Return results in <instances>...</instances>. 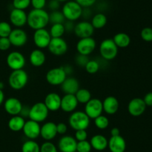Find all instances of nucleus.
I'll return each instance as SVG.
<instances>
[{"label":"nucleus","mask_w":152,"mask_h":152,"mask_svg":"<svg viewBox=\"0 0 152 152\" xmlns=\"http://www.w3.org/2000/svg\"><path fill=\"white\" fill-rule=\"evenodd\" d=\"M49 24V13L45 9H32L28 13L27 25L31 29L45 28Z\"/></svg>","instance_id":"f257e3e1"},{"label":"nucleus","mask_w":152,"mask_h":152,"mask_svg":"<svg viewBox=\"0 0 152 152\" xmlns=\"http://www.w3.org/2000/svg\"><path fill=\"white\" fill-rule=\"evenodd\" d=\"M91 119L84 111L77 110L71 113L68 118V124L74 131L86 130L89 127Z\"/></svg>","instance_id":"f03ea898"},{"label":"nucleus","mask_w":152,"mask_h":152,"mask_svg":"<svg viewBox=\"0 0 152 152\" xmlns=\"http://www.w3.org/2000/svg\"><path fill=\"white\" fill-rule=\"evenodd\" d=\"M61 11L66 20L75 22L83 16V7L74 0H69L64 3Z\"/></svg>","instance_id":"7ed1b4c3"},{"label":"nucleus","mask_w":152,"mask_h":152,"mask_svg":"<svg viewBox=\"0 0 152 152\" xmlns=\"http://www.w3.org/2000/svg\"><path fill=\"white\" fill-rule=\"evenodd\" d=\"M28 73L23 69L13 70L8 77V84L14 90H21L28 84Z\"/></svg>","instance_id":"20e7f679"},{"label":"nucleus","mask_w":152,"mask_h":152,"mask_svg":"<svg viewBox=\"0 0 152 152\" xmlns=\"http://www.w3.org/2000/svg\"><path fill=\"white\" fill-rule=\"evenodd\" d=\"M119 48L111 38L102 40L99 45V54L105 61H112L118 55Z\"/></svg>","instance_id":"39448f33"},{"label":"nucleus","mask_w":152,"mask_h":152,"mask_svg":"<svg viewBox=\"0 0 152 152\" xmlns=\"http://www.w3.org/2000/svg\"><path fill=\"white\" fill-rule=\"evenodd\" d=\"M49 110L44 102H37L30 107L28 118L33 121L41 123L47 119L49 115Z\"/></svg>","instance_id":"423d86ee"},{"label":"nucleus","mask_w":152,"mask_h":152,"mask_svg":"<svg viewBox=\"0 0 152 152\" xmlns=\"http://www.w3.org/2000/svg\"><path fill=\"white\" fill-rule=\"evenodd\" d=\"M68 77L64 67H55L49 69L45 75L46 81L52 86H60Z\"/></svg>","instance_id":"0eeeda50"},{"label":"nucleus","mask_w":152,"mask_h":152,"mask_svg":"<svg viewBox=\"0 0 152 152\" xmlns=\"http://www.w3.org/2000/svg\"><path fill=\"white\" fill-rule=\"evenodd\" d=\"M84 112L90 119H96L103 113L102 101L99 98H92L85 104Z\"/></svg>","instance_id":"6e6552de"},{"label":"nucleus","mask_w":152,"mask_h":152,"mask_svg":"<svg viewBox=\"0 0 152 152\" xmlns=\"http://www.w3.org/2000/svg\"><path fill=\"white\" fill-rule=\"evenodd\" d=\"M6 63L10 69H22L26 64V59L22 53L18 51H13L7 55Z\"/></svg>","instance_id":"1a4fd4ad"},{"label":"nucleus","mask_w":152,"mask_h":152,"mask_svg":"<svg viewBox=\"0 0 152 152\" xmlns=\"http://www.w3.org/2000/svg\"><path fill=\"white\" fill-rule=\"evenodd\" d=\"M96 47V42L92 37L81 38L77 43V51L79 55L88 56L93 53Z\"/></svg>","instance_id":"9d476101"},{"label":"nucleus","mask_w":152,"mask_h":152,"mask_svg":"<svg viewBox=\"0 0 152 152\" xmlns=\"http://www.w3.org/2000/svg\"><path fill=\"white\" fill-rule=\"evenodd\" d=\"M50 40H51L50 34L49 31H48L46 28H41L34 31L33 40L37 49H44L48 48Z\"/></svg>","instance_id":"9b49d317"},{"label":"nucleus","mask_w":152,"mask_h":152,"mask_svg":"<svg viewBox=\"0 0 152 152\" xmlns=\"http://www.w3.org/2000/svg\"><path fill=\"white\" fill-rule=\"evenodd\" d=\"M48 49L52 55L55 56H62L67 52L68 46L67 42L62 37L51 38Z\"/></svg>","instance_id":"f8f14e48"},{"label":"nucleus","mask_w":152,"mask_h":152,"mask_svg":"<svg viewBox=\"0 0 152 152\" xmlns=\"http://www.w3.org/2000/svg\"><path fill=\"white\" fill-rule=\"evenodd\" d=\"M8 39L11 46L16 48H20L25 46L28 42V34L22 28H16L12 30Z\"/></svg>","instance_id":"ddd939ff"},{"label":"nucleus","mask_w":152,"mask_h":152,"mask_svg":"<svg viewBox=\"0 0 152 152\" xmlns=\"http://www.w3.org/2000/svg\"><path fill=\"white\" fill-rule=\"evenodd\" d=\"M95 29L91 23L88 21H81L77 22L74 26V32L75 35L80 39L92 37Z\"/></svg>","instance_id":"4468645a"},{"label":"nucleus","mask_w":152,"mask_h":152,"mask_svg":"<svg viewBox=\"0 0 152 152\" xmlns=\"http://www.w3.org/2000/svg\"><path fill=\"white\" fill-rule=\"evenodd\" d=\"M40 129H41V126L39 123L29 119L28 121H25L22 131H23L24 135L28 139L35 140L40 136Z\"/></svg>","instance_id":"2eb2a0df"},{"label":"nucleus","mask_w":152,"mask_h":152,"mask_svg":"<svg viewBox=\"0 0 152 152\" xmlns=\"http://www.w3.org/2000/svg\"><path fill=\"white\" fill-rule=\"evenodd\" d=\"M28 13L24 10L13 8L10 13L9 19L13 26L16 28H22L27 24Z\"/></svg>","instance_id":"dca6fc26"},{"label":"nucleus","mask_w":152,"mask_h":152,"mask_svg":"<svg viewBox=\"0 0 152 152\" xmlns=\"http://www.w3.org/2000/svg\"><path fill=\"white\" fill-rule=\"evenodd\" d=\"M22 106L23 104L20 100L15 97H10L4 101V110L7 114L10 115L11 116L20 114Z\"/></svg>","instance_id":"f3484780"},{"label":"nucleus","mask_w":152,"mask_h":152,"mask_svg":"<svg viewBox=\"0 0 152 152\" xmlns=\"http://www.w3.org/2000/svg\"><path fill=\"white\" fill-rule=\"evenodd\" d=\"M77 141L74 137L64 135L58 142V149L60 152H75L77 151Z\"/></svg>","instance_id":"a211bd4d"},{"label":"nucleus","mask_w":152,"mask_h":152,"mask_svg":"<svg viewBox=\"0 0 152 152\" xmlns=\"http://www.w3.org/2000/svg\"><path fill=\"white\" fill-rule=\"evenodd\" d=\"M147 106L141 98H132L128 104V111L132 116H140L145 111Z\"/></svg>","instance_id":"6ab92c4d"},{"label":"nucleus","mask_w":152,"mask_h":152,"mask_svg":"<svg viewBox=\"0 0 152 152\" xmlns=\"http://www.w3.org/2000/svg\"><path fill=\"white\" fill-rule=\"evenodd\" d=\"M79 102L77 101L75 95L73 94H65L61 98L60 109L65 113H71L75 111L78 107Z\"/></svg>","instance_id":"aec40b11"},{"label":"nucleus","mask_w":152,"mask_h":152,"mask_svg":"<svg viewBox=\"0 0 152 152\" xmlns=\"http://www.w3.org/2000/svg\"><path fill=\"white\" fill-rule=\"evenodd\" d=\"M56 135V124L53 122H46L41 126L40 137L45 141H51Z\"/></svg>","instance_id":"412c9836"},{"label":"nucleus","mask_w":152,"mask_h":152,"mask_svg":"<svg viewBox=\"0 0 152 152\" xmlns=\"http://www.w3.org/2000/svg\"><path fill=\"white\" fill-rule=\"evenodd\" d=\"M61 98L62 97L59 94L54 92H51L46 95L43 102L45 104L49 111L55 112L60 109Z\"/></svg>","instance_id":"4be33fe9"},{"label":"nucleus","mask_w":152,"mask_h":152,"mask_svg":"<svg viewBox=\"0 0 152 152\" xmlns=\"http://www.w3.org/2000/svg\"><path fill=\"white\" fill-rule=\"evenodd\" d=\"M108 148L111 152H125L126 142L121 135L111 137L108 139Z\"/></svg>","instance_id":"5701e85b"},{"label":"nucleus","mask_w":152,"mask_h":152,"mask_svg":"<svg viewBox=\"0 0 152 152\" xmlns=\"http://www.w3.org/2000/svg\"><path fill=\"white\" fill-rule=\"evenodd\" d=\"M103 111L108 115H114L118 112L120 103L118 99L113 95L107 96L102 101Z\"/></svg>","instance_id":"b1692460"},{"label":"nucleus","mask_w":152,"mask_h":152,"mask_svg":"<svg viewBox=\"0 0 152 152\" xmlns=\"http://www.w3.org/2000/svg\"><path fill=\"white\" fill-rule=\"evenodd\" d=\"M61 90L65 94H73L75 95L76 92L80 89V82L76 77H67L63 83L60 85Z\"/></svg>","instance_id":"393cba45"},{"label":"nucleus","mask_w":152,"mask_h":152,"mask_svg":"<svg viewBox=\"0 0 152 152\" xmlns=\"http://www.w3.org/2000/svg\"><path fill=\"white\" fill-rule=\"evenodd\" d=\"M30 63L34 67H40L46 61V55L42 49H35L31 51L29 55Z\"/></svg>","instance_id":"a878e982"},{"label":"nucleus","mask_w":152,"mask_h":152,"mask_svg":"<svg viewBox=\"0 0 152 152\" xmlns=\"http://www.w3.org/2000/svg\"><path fill=\"white\" fill-rule=\"evenodd\" d=\"M108 139L102 134H96L91 137L90 143L92 148L97 151H102L108 148Z\"/></svg>","instance_id":"bb28decb"},{"label":"nucleus","mask_w":152,"mask_h":152,"mask_svg":"<svg viewBox=\"0 0 152 152\" xmlns=\"http://www.w3.org/2000/svg\"><path fill=\"white\" fill-rule=\"evenodd\" d=\"M25 123V119L20 115L13 116L7 122V126L10 131L13 132H19L22 131L24 125Z\"/></svg>","instance_id":"cd10ccee"},{"label":"nucleus","mask_w":152,"mask_h":152,"mask_svg":"<svg viewBox=\"0 0 152 152\" xmlns=\"http://www.w3.org/2000/svg\"><path fill=\"white\" fill-rule=\"evenodd\" d=\"M114 43L116 46L120 49H125L129 46L131 43V37L126 33L120 32L116 34L113 37Z\"/></svg>","instance_id":"c85d7f7f"},{"label":"nucleus","mask_w":152,"mask_h":152,"mask_svg":"<svg viewBox=\"0 0 152 152\" xmlns=\"http://www.w3.org/2000/svg\"><path fill=\"white\" fill-rule=\"evenodd\" d=\"M107 22L108 19L105 14L102 13H97L92 17L91 23L94 29H101L105 26Z\"/></svg>","instance_id":"c756f323"},{"label":"nucleus","mask_w":152,"mask_h":152,"mask_svg":"<svg viewBox=\"0 0 152 152\" xmlns=\"http://www.w3.org/2000/svg\"><path fill=\"white\" fill-rule=\"evenodd\" d=\"M75 96L77 98V101L79 104H86L88 101H90L92 98L91 93L90 91L85 88H80L75 94Z\"/></svg>","instance_id":"7c9ffc66"},{"label":"nucleus","mask_w":152,"mask_h":152,"mask_svg":"<svg viewBox=\"0 0 152 152\" xmlns=\"http://www.w3.org/2000/svg\"><path fill=\"white\" fill-rule=\"evenodd\" d=\"M22 152H40V145L33 139H28L22 144Z\"/></svg>","instance_id":"2f4dec72"},{"label":"nucleus","mask_w":152,"mask_h":152,"mask_svg":"<svg viewBox=\"0 0 152 152\" xmlns=\"http://www.w3.org/2000/svg\"><path fill=\"white\" fill-rule=\"evenodd\" d=\"M66 21L63 13L60 10H53L49 13V23L64 24Z\"/></svg>","instance_id":"473e14b6"},{"label":"nucleus","mask_w":152,"mask_h":152,"mask_svg":"<svg viewBox=\"0 0 152 152\" xmlns=\"http://www.w3.org/2000/svg\"><path fill=\"white\" fill-rule=\"evenodd\" d=\"M51 38H59L62 37L65 33L64 24H53L49 30Z\"/></svg>","instance_id":"72a5a7b5"},{"label":"nucleus","mask_w":152,"mask_h":152,"mask_svg":"<svg viewBox=\"0 0 152 152\" xmlns=\"http://www.w3.org/2000/svg\"><path fill=\"white\" fill-rule=\"evenodd\" d=\"M94 121L95 126L99 130H105L109 126V119L107 116H104L102 114L94 119Z\"/></svg>","instance_id":"f704fd0d"},{"label":"nucleus","mask_w":152,"mask_h":152,"mask_svg":"<svg viewBox=\"0 0 152 152\" xmlns=\"http://www.w3.org/2000/svg\"><path fill=\"white\" fill-rule=\"evenodd\" d=\"M85 69L88 73L91 75L95 74L99 69V63L95 60H89L85 66Z\"/></svg>","instance_id":"c9c22d12"},{"label":"nucleus","mask_w":152,"mask_h":152,"mask_svg":"<svg viewBox=\"0 0 152 152\" xmlns=\"http://www.w3.org/2000/svg\"><path fill=\"white\" fill-rule=\"evenodd\" d=\"M11 25L5 21L0 22V37H8L12 31Z\"/></svg>","instance_id":"e433bc0d"},{"label":"nucleus","mask_w":152,"mask_h":152,"mask_svg":"<svg viewBox=\"0 0 152 152\" xmlns=\"http://www.w3.org/2000/svg\"><path fill=\"white\" fill-rule=\"evenodd\" d=\"M91 145L90 141L84 140V141L77 142V151L78 152H91Z\"/></svg>","instance_id":"4c0bfd02"},{"label":"nucleus","mask_w":152,"mask_h":152,"mask_svg":"<svg viewBox=\"0 0 152 152\" xmlns=\"http://www.w3.org/2000/svg\"><path fill=\"white\" fill-rule=\"evenodd\" d=\"M40 152H58V148L50 141H45L40 146Z\"/></svg>","instance_id":"58836bf2"},{"label":"nucleus","mask_w":152,"mask_h":152,"mask_svg":"<svg viewBox=\"0 0 152 152\" xmlns=\"http://www.w3.org/2000/svg\"><path fill=\"white\" fill-rule=\"evenodd\" d=\"M13 8L19 10H26L31 5V0H13Z\"/></svg>","instance_id":"ea45409f"},{"label":"nucleus","mask_w":152,"mask_h":152,"mask_svg":"<svg viewBox=\"0 0 152 152\" xmlns=\"http://www.w3.org/2000/svg\"><path fill=\"white\" fill-rule=\"evenodd\" d=\"M141 38L145 42H152V28L145 27L140 32Z\"/></svg>","instance_id":"a19ab883"},{"label":"nucleus","mask_w":152,"mask_h":152,"mask_svg":"<svg viewBox=\"0 0 152 152\" xmlns=\"http://www.w3.org/2000/svg\"><path fill=\"white\" fill-rule=\"evenodd\" d=\"M88 136V135L86 130H77V131H75L74 138L77 142L84 141V140H87Z\"/></svg>","instance_id":"79ce46f5"},{"label":"nucleus","mask_w":152,"mask_h":152,"mask_svg":"<svg viewBox=\"0 0 152 152\" xmlns=\"http://www.w3.org/2000/svg\"><path fill=\"white\" fill-rule=\"evenodd\" d=\"M47 4V0H31L33 9H44Z\"/></svg>","instance_id":"37998d69"},{"label":"nucleus","mask_w":152,"mask_h":152,"mask_svg":"<svg viewBox=\"0 0 152 152\" xmlns=\"http://www.w3.org/2000/svg\"><path fill=\"white\" fill-rule=\"evenodd\" d=\"M11 46L8 37H0V51H7Z\"/></svg>","instance_id":"c03bdc74"},{"label":"nucleus","mask_w":152,"mask_h":152,"mask_svg":"<svg viewBox=\"0 0 152 152\" xmlns=\"http://www.w3.org/2000/svg\"><path fill=\"white\" fill-rule=\"evenodd\" d=\"M83 7L88 8L96 3V0H74Z\"/></svg>","instance_id":"a18cd8bd"},{"label":"nucleus","mask_w":152,"mask_h":152,"mask_svg":"<svg viewBox=\"0 0 152 152\" xmlns=\"http://www.w3.org/2000/svg\"><path fill=\"white\" fill-rule=\"evenodd\" d=\"M56 131H57V134L65 135L68 131V126L64 122H59L56 124Z\"/></svg>","instance_id":"49530a36"},{"label":"nucleus","mask_w":152,"mask_h":152,"mask_svg":"<svg viewBox=\"0 0 152 152\" xmlns=\"http://www.w3.org/2000/svg\"><path fill=\"white\" fill-rule=\"evenodd\" d=\"M89 61L88 56H86V55H79L77 57V59H76V62H77V65L80 66H83L85 67L86 64L87 63L88 61Z\"/></svg>","instance_id":"de8ad7c7"},{"label":"nucleus","mask_w":152,"mask_h":152,"mask_svg":"<svg viewBox=\"0 0 152 152\" xmlns=\"http://www.w3.org/2000/svg\"><path fill=\"white\" fill-rule=\"evenodd\" d=\"M48 8L51 11L58 10L59 7H60V2L59 1H57V0H50L48 4Z\"/></svg>","instance_id":"09e8293b"},{"label":"nucleus","mask_w":152,"mask_h":152,"mask_svg":"<svg viewBox=\"0 0 152 152\" xmlns=\"http://www.w3.org/2000/svg\"><path fill=\"white\" fill-rule=\"evenodd\" d=\"M142 99H143L145 105L148 106V107H152V92H148Z\"/></svg>","instance_id":"8fccbe9b"},{"label":"nucleus","mask_w":152,"mask_h":152,"mask_svg":"<svg viewBox=\"0 0 152 152\" xmlns=\"http://www.w3.org/2000/svg\"><path fill=\"white\" fill-rule=\"evenodd\" d=\"M64 26H65V31H74L75 24L74 23V22L66 20L64 23Z\"/></svg>","instance_id":"3c124183"},{"label":"nucleus","mask_w":152,"mask_h":152,"mask_svg":"<svg viewBox=\"0 0 152 152\" xmlns=\"http://www.w3.org/2000/svg\"><path fill=\"white\" fill-rule=\"evenodd\" d=\"M29 112H30V107L27 105H23L22 106V110L20 112V116H22L23 118H28L29 116Z\"/></svg>","instance_id":"603ef678"},{"label":"nucleus","mask_w":152,"mask_h":152,"mask_svg":"<svg viewBox=\"0 0 152 152\" xmlns=\"http://www.w3.org/2000/svg\"><path fill=\"white\" fill-rule=\"evenodd\" d=\"M111 137H115V136L120 135V131L118 128H113L111 130Z\"/></svg>","instance_id":"864d4df0"},{"label":"nucleus","mask_w":152,"mask_h":152,"mask_svg":"<svg viewBox=\"0 0 152 152\" xmlns=\"http://www.w3.org/2000/svg\"><path fill=\"white\" fill-rule=\"evenodd\" d=\"M4 93L2 89H0V106L4 103Z\"/></svg>","instance_id":"5fc2aeb1"},{"label":"nucleus","mask_w":152,"mask_h":152,"mask_svg":"<svg viewBox=\"0 0 152 152\" xmlns=\"http://www.w3.org/2000/svg\"><path fill=\"white\" fill-rule=\"evenodd\" d=\"M57 1H59V2H66V1H69V0H57Z\"/></svg>","instance_id":"6e6d98bb"},{"label":"nucleus","mask_w":152,"mask_h":152,"mask_svg":"<svg viewBox=\"0 0 152 152\" xmlns=\"http://www.w3.org/2000/svg\"><path fill=\"white\" fill-rule=\"evenodd\" d=\"M75 152H78V151H76Z\"/></svg>","instance_id":"4d7b16f0"},{"label":"nucleus","mask_w":152,"mask_h":152,"mask_svg":"<svg viewBox=\"0 0 152 152\" xmlns=\"http://www.w3.org/2000/svg\"><path fill=\"white\" fill-rule=\"evenodd\" d=\"M151 77H152V75H151Z\"/></svg>","instance_id":"13d9d810"}]
</instances>
